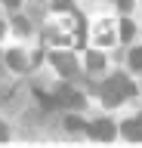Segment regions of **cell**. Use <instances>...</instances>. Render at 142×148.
<instances>
[{
  "label": "cell",
  "mask_w": 142,
  "mask_h": 148,
  "mask_svg": "<svg viewBox=\"0 0 142 148\" xmlns=\"http://www.w3.org/2000/svg\"><path fill=\"white\" fill-rule=\"evenodd\" d=\"M130 65H133V68H142V46H139V49H136V53L130 56Z\"/></svg>",
  "instance_id": "9"
},
{
  "label": "cell",
  "mask_w": 142,
  "mask_h": 148,
  "mask_svg": "<svg viewBox=\"0 0 142 148\" xmlns=\"http://www.w3.org/2000/svg\"><path fill=\"white\" fill-rule=\"evenodd\" d=\"M121 133L130 142H142V117H130V120H123L121 123Z\"/></svg>",
  "instance_id": "3"
},
{
  "label": "cell",
  "mask_w": 142,
  "mask_h": 148,
  "mask_svg": "<svg viewBox=\"0 0 142 148\" xmlns=\"http://www.w3.org/2000/svg\"><path fill=\"white\" fill-rule=\"evenodd\" d=\"M102 65H105L102 56H99V53H90V68H102Z\"/></svg>",
  "instance_id": "7"
},
{
  "label": "cell",
  "mask_w": 142,
  "mask_h": 148,
  "mask_svg": "<svg viewBox=\"0 0 142 148\" xmlns=\"http://www.w3.org/2000/svg\"><path fill=\"white\" fill-rule=\"evenodd\" d=\"M68 130H74V133H80V130H84V123H80L77 117H68Z\"/></svg>",
  "instance_id": "10"
},
{
  "label": "cell",
  "mask_w": 142,
  "mask_h": 148,
  "mask_svg": "<svg viewBox=\"0 0 142 148\" xmlns=\"http://www.w3.org/2000/svg\"><path fill=\"white\" fill-rule=\"evenodd\" d=\"M133 31H136V25H133L130 18H123V22H121V37H123V40H130Z\"/></svg>",
  "instance_id": "6"
},
{
  "label": "cell",
  "mask_w": 142,
  "mask_h": 148,
  "mask_svg": "<svg viewBox=\"0 0 142 148\" xmlns=\"http://www.w3.org/2000/svg\"><path fill=\"white\" fill-rule=\"evenodd\" d=\"M133 92H136V86H133L123 74H114L111 80L102 83V102H105V105H111V108H114V105H121L127 96H133Z\"/></svg>",
  "instance_id": "1"
},
{
  "label": "cell",
  "mask_w": 142,
  "mask_h": 148,
  "mask_svg": "<svg viewBox=\"0 0 142 148\" xmlns=\"http://www.w3.org/2000/svg\"><path fill=\"white\" fill-rule=\"evenodd\" d=\"M56 99V105H68V108H74V105H84V99H80V92L74 90H68V86H62V90L53 96Z\"/></svg>",
  "instance_id": "4"
},
{
  "label": "cell",
  "mask_w": 142,
  "mask_h": 148,
  "mask_svg": "<svg viewBox=\"0 0 142 148\" xmlns=\"http://www.w3.org/2000/svg\"><path fill=\"white\" fill-rule=\"evenodd\" d=\"M6 136H10V133H6V127H3V120H0V142H6Z\"/></svg>",
  "instance_id": "11"
},
{
  "label": "cell",
  "mask_w": 142,
  "mask_h": 148,
  "mask_svg": "<svg viewBox=\"0 0 142 148\" xmlns=\"http://www.w3.org/2000/svg\"><path fill=\"white\" fill-rule=\"evenodd\" d=\"M53 65H56L62 74H68V77L77 71V65H74V59H71V53H53Z\"/></svg>",
  "instance_id": "5"
},
{
  "label": "cell",
  "mask_w": 142,
  "mask_h": 148,
  "mask_svg": "<svg viewBox=\"0 0 142 148\" xmlns=\"http://www.w3.org/2000/svg\"><path fill=\"white\" fill-rule=\"evenodd\" d=\"M6 3H10V6H16V3H19V0H6Z\"/></svg>",
  "instance_id": "12"
},
{
  "label": "cell",
  "mask_w": 142,
  "mask_h": 148,
  "mask_svg": "<svg viewBox=\"0 0 142 148\" xmlns=\"http://www.w3.org/2000/svg\"><path fill=\"white\" fill-rule=\"evenodd\" d=\"M10 65L12 68H25V59H22L19 53H10Z\"/></svg>",
  "instance_id": "8"
},
{
  "label": "cell",
  "mask_w": 142,
  "mask_h": 148,
  "mask_svg": "<svg viewBox=\"0 0 142 148\" xmlns=\"http://www.w3.org/2000/svg\"><path fill=\"white\" fill-rule=\"evenodd\" d=\"M86 130H90V136L99 139V142H108V139L114 136V123L111 120H96V123H90Z\"/></svg>",
  "instance_id": "2"
}]
</instances>
